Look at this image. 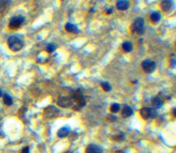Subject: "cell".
I'll use <instances>...</instances> for the list:
<instances>
[{
  "mask_svg": "<svg viewBox=\"0 0 176 153\" xmlns=\"http://www.w3.org/2000/svg\"><path fill=\"white\" fill-rule=\"evenodd\" d=\"M73 102L76 103V105L73 107V108L76 111H79L81 108L84 107L86 105V101L82 92L79 89L72 92L70 97Z\"/></svg>",
  "mask_w": 176,
  "mask_h": 153,
  "instance_id": "6da1fadb",
  "label": "cell"
},
{
  "mask_svg": "<svg viewBox=\"0 0 176 153\" xmlns=\"http://www.w3.org/2000/svg\"><path fill=\"white\" fill-rule=\"evenodd\" d=\"M24 41L17 36H11L8 39V45L13 52H18L23 48Z\"/></svg>",
  "mask_w": 176,
  "mask_h": 153,
  "instance_id": "7a4b0ae2",
  "label": "cell"
},
{
  "mask_svg": "<svg viewBox=\"0 0 176 153\" xmlns=\"http://www.w3.org/2000/svg\"><path fill=\"white\" fill-rule=\"evenodd\" d=\"M144 21L142 17H138L135 20L134 23L131 25V29L133 32H136L139 35H142L144 33Z\"/></svg>",
  "mask_w": 176,
  "mask_h": 153,
  "instance_id": "3957f363",
  "label": "cell"
},
{
  "mask_svg": "<svg viewBox=\"0 0 176 153\" xmlns=\"http://www.w3.org/2000/svg\"><path fill=\"white\" fill-rule=\"evenodd\" d=\"M157 113L156 109L154 108L144 107L140 110V115L144 120H148L149 118L154 119L157 116Z\"/></svg>",
  "mask_w": 176,
  "mask_h": 153,
  "instance_id": "277c9868",
  "label": "cell"
},
{
  "mask_svg": "<svg viewBox=\"0 0 176 153\" xmlns=\"http://www.w3.org/2000/svg\"><path fill=\"white\" fill-rule=\"evenodd\" d=\"M25 21V17L22 15H19V16H15L13 17L10 20V23L8 26L10 29L15 30L19 28L21 25L22 24L24 21Z\"/></svg>",
  "mask_w": 176,
  "mask_h": 153,
  "instance_id": "5b68a950",
  "label": "cell"
},
{
  "mask_svg": "<svg viewBox=\"0 0 176 153\" xmlns=\"http://www.w3.org/2000/svg\"><path fill=\"white\" fill-rule=\"evenodd\" d=\"M58 113H59V110L56 107H55L54 106H52V105L46 107L43 111L44 118H47V119L56 118L58 116Z\"/></svg>",
  "mask_w": 176,
  "mask_h": 153,
  "instance_id": "8992f818",
  "label": "cell"
},
{
  "mask_svg": "<svg viewBox=\"0 0 176 153\" xmlns=\"http://www.w3.org/2000/svg\"><path fill=\"white\" fill-rule=\"evenodd\" d=\"M142 67L144 72L146 74H151L155 71L156 67V63L151 60L146 59L142 63Z\"/></svg>",
  "mask_w": 176,
  "mask_h": 153,
  "instance_id": "52a82bcc",
  "label": "cell"
},
{
  "mask_svg": "<svg viewBox=\"0 0 176 153\" xmlns=\"http://www.w3.org/2000/svg\"><path fill=\"white\" fill-rule=\"evenodd\" d=\"M72 104H73V101L70 97L61 96L58 98L57 101V105L63 108H68L71 107Z\"/></svg>",
  "mask_w": 176,
  "mask_h": 153,
  "instance_id": "ba28073f",
  "label": "cell"
},
{
  "mask_svg": "<svg viewBox=\"0 0 176 153\" xmlns=\"http://www.w3.org/2000/svg\"><path fill=\"white\" fill-rule=\"evenodd\" d=\"M151 103L154 108H155V109L160 108H161L164 105V100H163V97L161 95H156V96L152 98Z\"/></svg>",
  "mask_w": 176,
  "mask_h": 153,
  "instance_id": "9c48e42d",
  "label": "cell"
},
{
  "mask_svg": "<svg viewBox=\"0 0 176 153\" xmlns=\"http://www.w3.org/2000/svg\"><path fill=\"white\" fill-rule=\"evenodd\" d=\"M85 153H103V150L96 144H90L85 150Z\"/></svg>",
  "mask_w": 176,
  "mask_h": 153,
  "instance_id": "30bf717a",
  "label": "cell"
},
{
  "mask_svg": "<svg viewBox=\"0 0 176 153\" xmlns=\"http://www.w3.org/2000/svg\"><path fill=\"white\" fill-rule=\"evenodd\" d=\"M129 6V4L128 1L125 0H119L116 2V8L119 10H125L128 9Z\"/></svg>",
  "mask_w": 176,
  "mask_h": 153,
  "instance_id": "8fae6325",
  "label": "cell"
},
{
  "mask_svg": "<svg viewBox=\"0 0 176 153\" xmlns=\"http://www.w3.org/2000/svg\"><path fill=\"white\" fill-rule=\"evenodd\" d=\"M69 132H70V128L68 126H64L62 127L61 128H60L58 131V133H57V135H58V137L60 138H64L66 137L69 134Z\"/></svg>",
  "mask_w": 176,
  "mask_h": 153,
  "instance_id": "7c38bea8",
  "label": "cell"
},
{
  "mask_svg": "<svg viewBox=\"0 0 176 153\" xmlns=\"http://www.w3.org/2000/svg\"><path fill=\"white\" fill-rule=\"evenodd\" d=\"M133 113V110L131 107L128 106V105H125L122 108V116L124 118H127L130 117L131 115H132Z\"/></svg>",
  "mask_w": 176,
  "mask_h": 153,
  "instance_id": "4fadbf2b",
  "label": "cell"
},
{
  "mask_svg": "<svg viewBox=\"0 0 176 153\" xmlns=\"http://www.w3.org/2000/svg\"><path fill=\"white\" fill-rule=\"evenodd\" d=\"M66 30L69 32L72 33H78L79 32V30L78 29L77 26H76L74 24H72L71 23H68L66 24Z\"/></svg>",
  "mask_w": 176,
  "mask_h": 153,
  "instance_id": "5bb4252c",
  "label": "cell"
},
{
  "mask_svg": "<svg viewBox=\"0 0 176 153\" xmlns=\"http://www.w3.org/2000/svg\"><path fill=\"white\" fill-rule=\"evenodd\" d=\"M172 6V2L168 1V0H165L162 1L161 3V8L163 11H169V10L171 8Z\"/></svg>",
  "mask_w": 176,
  "mask_h": 153,
  "instance_id": "9a60e30c",
  "label": "cell"
},
{
  "mask_svg": "<svg viewBox=\"0 0 176 153\" xmlns=\"http://www.w3.org/2000/svg\"><path fill=\"white\" fill-rule=\"evenodd\" d=\"M122 47L125 52H130L132 50V49H133V45H132V43L131 42L126 41V42H124L122 43Z\"/></svg>",
  "mask_w": 176,
  "mask_h": 153,
  "instance_id": "2e32d148",
  "label": "cell"
},
{
  "mask_svg": "<svg viewBox=\"0 0 176 153\" xmlns=\"http://www.w3.org/2000/svg\"><path fill=\"white\" fill-rule=\"evenodd\" d=\"M4 102L7 106H11L13 105V98H12L11 96L7 94V93H5L4 95Z\"/></svg>",
  "mask_w": 176,
  "mask_h": 153,
  "instance_id": "e0dca14e",
  "label": "cell"
},
{
  "mask_svg": "<svg viewBox=\"0 0 176 153\" xmlns=\"http://www.w3.org/2000/svg\"><path fill=\"white\" fill-rule=\"evenodd\" d=\"M9 2L8 1H0V15L7 8V5Z\"/></svg>",
  "mask_w": 176,
  "mask_h": 153,
  "instance_id": "ac0fdd59",
  "label": "cell"
},
{
  "mask_svg": "<svg viewBox=\"0 0 176 153\" xmlns=\"http://www.w3.org/2000/svg\"><path fill=\"white\" fill-rule=\"evenodd\" d=\"M120 106L119 104L118 103H114L110 107V110L113 113H118L119 111H120Z\"/></svg>",
  "mask_w": 176,
  "mask_h": 153,
  "instance_id": "d6986e66",
  "label": "cell"
},
{
  "mask_svg": "<svg viewBox=\"0 0 176 153\" xmlns=\"http://www.w3.org/2000/svg\"><path fill=\"white\" fill-rule=\"evenodd\" d=\"M56 47H57V45H56L55 43H49L48 45H47V47H46V50H47V52L48 53H52L54 51H55Z\"/></svg>",
  "mask_w": 176,
  "mask_h": 153,
  "instance_id": "ffe728a7",
  "label": "cell"
},
{
  "mask_svg": "<svg viewBox=\"0 0 176 153\" xmlns=\"http://www.w3.org/2000/svg\"><path fill=\"white\" fill-rule=\"evenodd\" d=\"M151 19L154 22H157L160 19V14L157 12H154L151 15Z\"/></svg>",
  "mask_w": 176,
  "mask_h": 153,
  "instance_id": "44dd1931",
  "label": "cell"
},
{
  "mask_svg": "<svg viewBox=\"0 0 176 153\" xmlns=\"http://www.w3.org/2000/svg\"><path fill=\"white\" fill-rule=\"evenodd\" d=\"M101 85L103 89L105 91H109L112 89V87H111V85L109 84V82H103L101 83Z\"/></svg>",
  "mask_w": 176,
  "mask_h": 153,
  "instance_id": "7402d4cb",
  "label": "cell"
},
{
  "mask_svg": "<svg viewBox=\"0 0 176 153\" xmlns=\"http://www.w3.org/2000/svg\"><path fill=\"white\" fill-rule=\"evenodd\" d=\"M125 136H124V134L122 133H120L118 134H116L115 136H114L113 139L116 141H122L124 139Z\"/></svg>",
  "mask_w": 176,
  "mask_h": 153,
  "instance_id": "603a6c76",
  "label": "cell"
},
{
  "mask_svg": "<svg viewBox=\"0 0 176 153\" xmlns=\"http://www.w3.org/2000/svg\"><path fill=\"white\" fill-rule=\"evenodd\" d=\"M21 153H30V148L29 147H25L24 149L22 150V151H21Z\"/></svg>",
  "mask_w": 176,
  "mask_h": 153,
  "instance_id": "cb8c5ba5",
  "label": "cell"
},
{
  "mask_svg": "<svg viewBox=\"0 0 176 153\" xmlns=\"http://www.w3.org/2000/svg\"><path fill=\"white\" fill-rule=\"evenodd\" d=\"M171 66L172 67H175V58H172V59H171Z\"/></svg>",
  "mask_w": 176,
  "mask_h": 153,
  "instance_id": "d4e9b609",
  "label": "cell"
},
{
  "mask_svg": "<svg viewBox=\"0 0 176 153\" xmlns=\"http://www.w3.org/2000/svg\"><path fill=\"white\" fill-rule=\"evenodd\" d=\"M112 12H113L112 8H110V9H107V14H108V15H109V14H112Z\"/></svg>",
  "mask_w": 176,
  "mask_h": 153,
  "instance_id": "484cf974",
  "label": "cell"
},
{
  "mask_svg": "<svg viewBox=\"0 0 176 153\" xmlns=\"http://www.w3.org/2000/svg\"><path fill=\"white\" fill-rule=\"evenodd\" d=\"M3 96V92H2V91L1 89H0V97H2Z\"/></svg>",
  "mask_w": 176,
  "mask_h": 153,
  "instance_id": "4316f807",
  "label": "cell"
},
{
  "mask_svg": "<svg viewBox=\"0 0 176 153\" xmlns=\"http://www.w3.org/2000/svg\"><path fill=\"white\" fill-rule=\"evenodd\" d=\"M173 115H174L175 117V115H176V113H175V108H174V109H173Z\"/></svg>",
  "mask_w": 176,
  "mask_h": 153,
  "instance_id": "83f0119b",
  "label": "cell"
},
{
  "mask_svg": "<svg viewBox=\"0 0 176 153\" xmlns=\"http://www.w3.org/2000/svg\"><path fill=\"white\" fill-rule=\"evenodd\" d=\"M65 153H73V152H65Z\"/></svg>",
  "mask_w": 176,
  "mask_h": 153,
  "instance_id": "f1b7e54d",
  "label": "cell"
}]
</instances>
